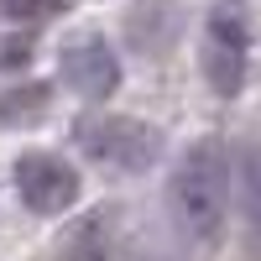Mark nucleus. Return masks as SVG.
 Here are the masks:
<instances>
[{"instance_id":"f257e3e1","label":"nucleus","mask_w":261,"mask_h":261,"mask_svg":"<svg viewBox=\"0 0 261 261\" xmlns=\"http://www.w3.org/2000/svg\"><path fill=\"white\" fill-rule=\"evenodd\" d=\"M167 209L188 241H214L230 209V151L220 136H199L167 172Z\"/></svg>"},{"instance_id":"f03ea898","label":"nucleus","mask_w":261,"mask_h":261,"mask_svg":"<svg viewBox=\"0 0 261 261\" xmlns=\"http://www.w3.org/2000/svg\"><path fill=\"white\" fill-rule=\"evenodd\" d=\"M73 141L89 162L110 167V172H125V178H136V172L157 167L162 162V130L151 120H136V115H79L73 125Z\"/></svg>"},{"instance_id":"7ed1b4c3","label":"nucleus","mask_w":261,"mask_h":261,"mask_svg":"<svg viewBox=\"0 0 261 261\" xmlns=\"http://www.w3.org/2000/svg\"><path fill=\"white\" fill-rule=\"evenodd\" d=\"M246 53H251V16L241 0H220L204 21V42H199V68H204L214 94H225V99L241 94Z\"/></svg>"},{"instance_id":"20e7f679","label":"nucleus","mask_w":261,"mask_h":261,"mask_svg":"<svg viewBox=\"0 0 261 261\" xmlns=\"http://www.w3.org/2000/svg\"><path fill=\"white\" fill-rule=\"evenodd\" d=\"M11 183L21 193V204L32 214H68L84 193V178L73 162H63L58 151H21L11 167Z\"/></svg>"},{"instance_id":"39448f33","label":"nucleus","mask_w":261,"mask_h":261,"mask_svg":"<svg viewBox=\"0 0 261 261\" xmlns=\"http://www.w3.org/2000/svg\"><path fill=\"white\" fill-rule=\"evenodd\" d=\"M58 79L68 84L79 99L99 105V99H110L120 89V53L99 32H79V37L63 42V53H58Z\"/></svg>"},{"instance_id":"423d86ee","label":"nucleus","mask_w":261,"mask_h":261,"mask_svg":"<svg viewBox=\"0 0 261 261\" xmlns=\"http://www.w3.org/2000/svg\"><path fill=\"white\" fill-rule=\"evenodd\" d=\"M183 32V16H178V0H136L130 11V47L141 53H167Z\"/></svg>"},{"instance_id":"0eeeda50","label":"nucleus","mask_w":261,"mask_h":261,"mask_svg":"<svg viewBox=\"0 0 261 261\" xmlns=\"http://www.w3.org/2000/svg\"><path fill=\"white\" fill-rule=\"evenodd\" d=\"M58 261H120V241H115V220L110 214H89L68 230V241L58 246Z\"/></svg>"},{"instance_id":"6e6552de","label":"nucleus","mask_w":261,"mask_h":261,"mask_svg":"<svg viewBox=\"0 0 261 261\" xmlns=\"http://www.w3.org/2000/svg\"><path fill=\"white\" fill-rule=\"evenodd\" d=\"M235 178H241V225H246V246L261 256V141H246V146H241Z\"/></svg>"},{"instance_id":"1a4fd4ad","label":"nucleus","mask_w":261,"mask_h":261,"mask_svg":"<svg viewBox=\"0 0 261 261\" xmlns=\"http://www.w3.org/2000/svg\"><path fill=\"white\" fill-rule=\"evenodd\" d=\"M47 110H53V84L27 79V84L0 94V125H37Z\"/></svg>"},{"instance_id":"9d476101","label":"nucleus","mask_w":261,"mask_h":261,"mask_svg":"<svg viewBox=\"0 0 261 261\" xmlns=\"http://www.w3.org/2000/svg\"><path fill=\"white\" fill-rule=\"evenodd\" d=\"M68 0H0V16H16V21H42V16H53L63 11Z\"/></svg>"}]
</instances>
